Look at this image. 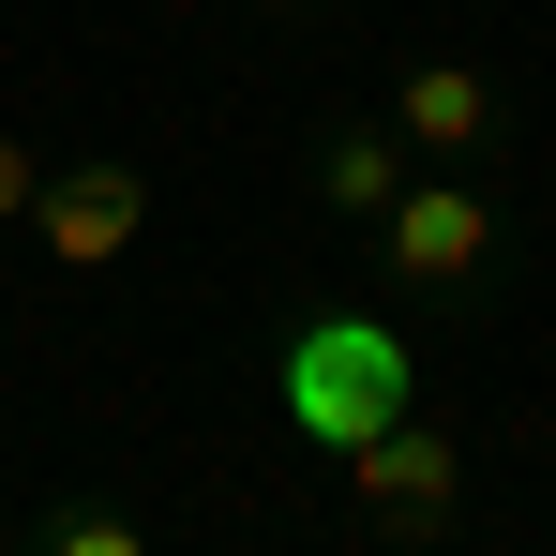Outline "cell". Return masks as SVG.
Instances as JSON below:
<instances>
[{"label":"cell","instance_id":"8992f818","mask_svg":"<svg viewBox=\"0 0 556 556\" xmlns=\"http://www.w3.org/2000/svg\"><path fill=\"white\" fill-rule=\"evenodd\" d=\"M406 166H421V151H406L391 121H331V136H316V211H346V226H376V211L406 195Z\"/></svg>","mask_w":556,"mask_h":556},{"label":"cell","instance_id":"277c9868","mask_svg":"<svg viewBox=\"0 0 556 556\" xmlns=\"http://www.w3.org/2000/svg\"><path fill=\"white\" fill-rule=\"evenodd\" d=\"M136 226H151V166L91 151V166H46V195H30L15 241H46L61 271H105V256H136Z\"/></svg>","mask_w":556,"mask_h":556},{"label":"cell","instance_id":"9c48e42d","mask_svg":"<svg viewBox=\"0 0 556 556\" xmlns=\"http://www.w3.org/2000/svg\"><path fill=\"white\" fill-rule=\"evenodd\" d=\"M256 15H271V30H316V15H331V0H256Z\"/></svg>","mask_w":556,"mask_h":556},{"label":"cell","instance_id":"7a4b0ae2","mask_svg":"<svg viewBox=\"0 0 556 556\" xmlns=\"http://www.w3.org/2000/svg\"><path fill=\"white\" fill-rule=\"evenodd\" d=\"M376 256L406 301H466V286L496 271V195L466 181V166H406V195L376 211Z\"/></svg>","mask_w":556,"mask_h":556},{"label":"cell","instance_id":"5b68a950","mask_svg":"<svg viewBox=\"0 0 556 556\" xmlns=\"http://www.w3.org/2000/svg\"><path fill=\"white\" fill-rule=\"evenodd\" d=\"M391 136H406L421 166H466V151L511 136V91H496L481 61H406V76H391Z\"/></svg>","mask_w":556,"mask_h":556},{"label":"cell","instance_id":"52a82bcc","mask_svg":"<svg viewBox=\"0 0 556 556\" xmlns=\"http://www.w3.org/2000/svg\"><path fill=\"white\" fill-rule=\"evenodd\" d=\"M30 542L46 556H151V527L136 511H30Z\"/></svg>","mask_w":556,"mask_h":556},{"label":"cell","instance_id":"6da1fadb","mask_svg":"<svg viewBox=\"0 0 556 556\" xmlns=\"http://www.w3.org/2000/svg\"><path fill=\"white\" fill-rule=\"evenodd\" d=\"M406 406H421V331H391L376 301H301L271 331V421L301 452H362Z\"/></svg>","mask_w":556,"mask_h":556},{"label":"cell","instance_id":"3957f363","mask_svg":"<svg viewBox=\"0 0 556 556\" xmlns=\"http://www.w3.org/2000/svg\"><path fill=\"white\" fill-rule=\"evenodd\" d=\"M346 466V496H362V542H437L466 511V437L437 421V406H406V421H376L362 452H331Z\"/></svg>","mask_w":556,"mask_h":556},{"label":"cell","instance_id":"ba28073f","mask_svg":"<svg viewBox=\"0 0 556 556\" xmlns=\"http://www.w3.org/2000/svg\"><path fill=\"white\" fill-rule=\"evenodd\" d=\"M30 195H46V151H30V136H0V241L30 226Z\"/></svg>","mask_w":556,"mask_h":556}]
</instances>
